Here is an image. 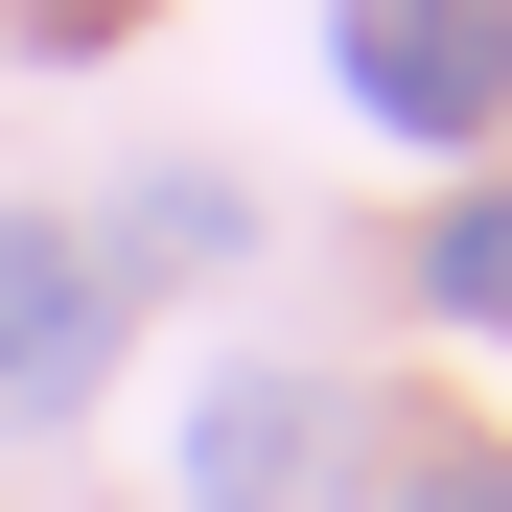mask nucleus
Wrapping results in <instances>:
<instances>
[{"label":"nucleus","mask_w":512,"mask_h":512,"mask_svg":"<svg viewBox=\"0 0 512 512\" xmlns=\"http://www.w3.org/2000/svg\"><path fill=\"white\" fill-rule=\"evenodd\" d=\"M94 373H117V256L47 233V210H0V419H70Z\"/></svg>","instance_id":"1"},{"label":"nucleus","mask_w":512,"mask_h":512,"mask_svg":"<svg viewBox=\"0 0 512 512\" xmlns=\"http://www.w3.org/2000/svg\"><path fill=\"white\" fill-rule=\"evenodd\" d=\"M350 94H373L396 140H466V117L512 94V0H350Z\"/></svg>","instance_id":"2"},{"label":"nucleus","mask_w":512,"mask_h":512,"mask_svg":"<svg viewBox=\"0 0 512 512\" xmlns=\"http://www.w3.org/2000/svg\"><path fill=\"white\" fill-rule=\"evenodd\" d=\"M303 489H326V396L303 373H233L210 443H187V512H303Z\"/></svg>","instance_id":"3"},{"label":"nucleus","mask_w":512,"mask_h":512,"mask_svg":"<svg viewBox=\"0 0 512 512\" xmlns=\"http://www.w3.org/2000/svg\"><path fill=\"white\" fill-rule=\"evenodd\" d=\"M443 303H466V326H512V210H466V233H443Z\"/></svg>","instance_id":"4"},{"label":"nucleus","mask_w":512,"mask_h":512,"mask_svg":"<svg viewBox=\"0 0 512 512\" xmlns=\"http://www.w3.org/2000/svg\"><path fill=\"white\" fill-rule=\"evenodd\" d=\"M419 512H512V466H419Z\"/></svg>","instance_id":"5"}]
</instances>
